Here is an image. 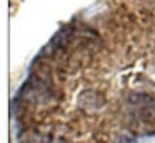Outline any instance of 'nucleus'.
I'll return each mask as SVG.
<instances>
[{
  "label": "nucleus",
  "instance_id": "1",
  "mask_svg": "<svg viewBox=\"0 0 155 143\" xmlns=\"http://www.w3.org/2000/svg\"><path fill=\"white\" fill-rule=\"evenodd\" d=\"M128 143H135V141H128Z\"/></svg>",
  "mask_w": 155,
  "mask_h": 143
}]
</instances>
